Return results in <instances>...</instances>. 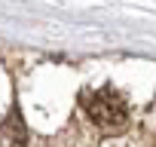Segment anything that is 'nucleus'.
Instances as JSON below:
<instances>
[{
	"instance_id": "nucleus-1",
	"label": "nucleus",
	"mask_w": 156,
	"mask_h": 147,
	"mask_svg": "<svg viewBox=\"0 0 156 147\" xmlns=\"http://www.w3.org/2000/svg\"><path fill=\"white\" fill-rule=\"evenodd\" d=\"M83 107H86L89 120H92L95 126L107 129V132L122 129V126H126V120H129V107H126L122 95H116V92H110V89L89 92V95L83 98Z\"/></svg>"
},
{
	"instance_id": "nucleus-2",
	"label": "nucleus",
	"mask_w": 156,
	"mask_h": 147,
	"mask_svg": "<svg viewBox=\"0 0 156 147\" xmlns=\"http://www.w3.org/2000/svg\"><path fill=\"white\" fill-rule=\"evenodd\" d=\"M28 144V129L19 113H12L3 126H0V147H25Z\"/></svg>"
}]
</instances>
